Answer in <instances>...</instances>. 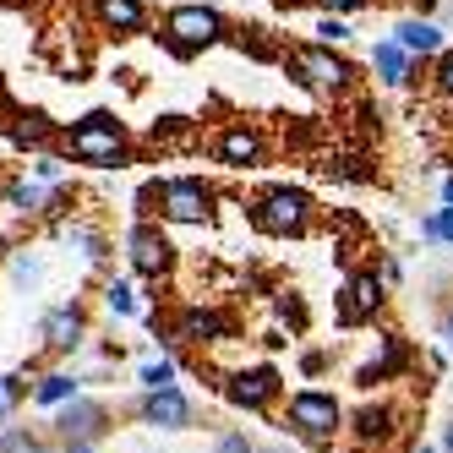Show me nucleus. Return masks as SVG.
<instances>
[{
  "label": "nucleus",
  "mask_w": 453,
  "mask_h": 453,
  "mask_svg": "<svg viewBox=\"0 0 453 453\" xmlns=\"http://www.w3.org/2000/svg\"><path fill=\"white\" fill-rule=\"evenodd\" d=\"M289 72H296L311 93H322V99H339V93H349L355 82V66L344 55H334V44H301L289 50Z\"/></svg>",
  "instance_id": "1"
},
{
  "label": "nucleus",
  "mask_w": 453,
  "mask_h": 453,
  "mask_svg": "<svg viewBox=\"0 0 453 453\" xmlns=\"http://www.w3.org/2000/svg\"><path fill=\"white\" fill-rule=\"evenodd\" d=\"M251 219H257V230H268V235H301L311 224V197L296 186H273V191L257 197Z\"/></svg>",
  "instance_id": "2"
},
{
  "label": "nucleus",
  "mask_w": 453,
  "mask_h": 453,
  "mask_svg": "<svg viewBox=\"0 0 453 453\" xmlns=\"http://www.w3.org/2000/svg\"><path fill=\"white\" fill-rule=\"evenodd\" d=\"M165 39L175 55H197V50H213L224 39V17L213 6H175L165 17Z\"/></svg>",
  "instance_id": "3"
},
{
  "label": "nucleus",
  "mask_w": 453,
  "mask_h": 453,
  "mask_svg": "<svg viewBox=\"0 0 453 453\" xmlns=\"http://www.w3.org/2000/svg\"><path fill=\"white\" fill-rule=\"evenodd\" d=\"M66 148L77 158H88V165H120V158H126V132L115 126V115L99 110V115H88L82 126H72Z\"/></svg>",
  "instance_id": "4"
},
{
  "label": "nucleus",
  "mask_w": 453,
  "mask_h": 453,
  "mask_svg": "<svg viewBox=\"0 0 453 453\" xmlns=\"http://www.w3.org/2000/svg\"><path fill=\"white\" fill-rule=\"evenodd\" d=\"M289 426L301 437H311V442H328L339 432V404L328 394H296L289 399Z\"/></svg>",
  "instance_id": "5"
},
{
  "label": "nucleus",
  "mask_w": 453,
  "mask_h": 453,
  "mask_svg": "<svg viewBox=\"0 0 453 453\" xmlns=\"http://www.w3.org/2000/svg\"><path fill=\"white\" fill-rule=\"evenodd\" d=\"M158 203H165V219H175V224H203L213 191L203 180H170L165 191H158Z\"/></svg>",
  "instance_id": "6"
},
{
  "label": "nucleus",
  "mask_w": 453,
  "mask_h": 453,
  "mask_svg": "<svg viewBox=\"0 0 453 453\" xmlns=\"http://www.w3.org/2000/svg\"><path fill=\"white\" fill-rule=\"evenodd\" d=\"M382 284L388 279H377V273H355L344 284V301H339V322H344V328H355V322H366V317L382 311Z\"/></svg>",
  "instance_id": "7"
},
{
  "label": "nucleus",
  "mask_w": 453,
  "mask_h": 453,
  "mask_svg": "<svg viewBox=\"0 0 453 453\" xmlns=\"http://www.w3.org/2000/svg\"><path fill=\"white\" fill-rule=\"evenodd\" d=\"M372 72H377L382 88H410V77H415V55H410L394 34H388V39L372 44Z\"/></svg>",
  "instance_id": "8"
},
{
  "label": "nucleus",
  "mask_w": 453,
  "mask_h": 453,
  "mask_svg": "<svg viewBox=\"0 0 453 453\" xmlns=\"http://www.w3.org/2000/svg\"><path fill=\"white\" fill-rule=\"evenodd\" d=\"M170 263H175V246L158 230H148V224H137V230H132V268L158 279V273H170Z\"/></svg>",
  "instance_id": "9"
},
{
  "label": "nucleus",
  "mask_w": 453,
  "mask_h": 453,
  "mask_svg": "<svg viewBox=\"0 0 453 453\" xmlns=\"http://www.w3.org/2000/svg\"><path fill=\"white\" fill-rule=\"evenodd\" d=\"M394 39L415 55V60H426V55H442V22L432 12H420V17H404L394 27Z\"/></svg>",
  "instance_id": "10"
},
{
  "label": "nucleus",
  "mask_w": 453,
  "mask_h": 453,
  "mask_svg": "<svg viewBox=\"0 0 453 453\" xmlns=\"http://www.w3.org/2000/svg\"><path fill=\"white\" fill-rule=\"evenodd\" d=\"M219 158L230 170H251L257 158H263V137H257L251 126H230V132H219Z\"/></svg>",
  "instance_id": "11"
},
{
  "label": "nucleus",
  "mask_w": 453,
  "mask_h": 453,
  "mask_svg": "<svg viewBox=\"0 0 453 453\" xmlns=\"http://www.w3.org/2000/svg\"><path fill=\"white\" fill-rule=\"evenodd\" d=\"M279 394V372L273 366H257V372H241L235 382H230V399L235 404H246V410H257V404H268Z\"/></svg>",
  "instance_id": "12"
},
{
  "label": "nucleus",
  "mask_w": 453,
  "mask_h": 453,
  "mask_svg": "<svg viewBox=\"0 0 453 453\" xmlns=\"http://www.w3.org/2000/svg\"><path fill=\"white\" fill-rule=\"evenodd\" d=\"M142 415L153 420V426H186V420H191V404L175 394V388H148V404H142Z\"/></svg>",
  "instance_id": "13"
},
{
  "label": "nucleus",
  "mask_w": 453,
  "mask_h": 453,
  "mask_svg": "<svg viewBox=\"0 0 453 453\" xmlns=\"http://www.w3.org/2000/svg\"><path fill=\"white\" fill-rule=\"evenodd\" d=\"M99 22L110 27V34H142V0H99Z\"/></svg>",
  "instance_id": "14"
},
{
  "label": "nucleus",
  "mask_w": 453,
  "mask_h": 453,
  "mask_svg": "<svg viewBox=\"0 0 453 453\" xmlns=\"http://www.w3.org/2000/svg\"><path fill=\"white\" fill-rule=\"evenodd\" d=\"M180 339H197V344H213V339H224L230 334V322H224L219 311H203V306H191L186 317H180V328H175Z\"/></svg>",
  "instance_id": "15"
},
{
  "label": "nucleus",
  "mask_w": 453,
  "mask_h": 453,
  "mask_svg": "<svg viewBox=\"0 0 453 453\" xmlns=\"http://www.w3.org/2000/svg\"><path fill=\"white\" fill-rule=\"evenodd\" d=\"M399 366H404V344H399V339H382V349L361 366V382L372 388V382H382V377H394Z\"/></svg>",
  "instance_id": "16"
},
{
  "label": "nucleus",
  "mask_w": 453,
  "mask_h": 453,
  "mask_svg": "<svg viewBox=\"0 0 453 453\" xmlns=\"http://www.w3.org/2000/svg\"><path fill=\"white\" fill-rule=\"evenodd\" d=\"M77 334H82V317H77V311H50V317H44V344H50V349H72Z\"/></svg>",
  "instance_id": "17"
},
{
  "label": "nucleus",
  "mask_w": 453,
  "mask_h": 453,
  "mask_svg": "<svg viewBox=\"0 0 453 453\" xmlns=\"http://www.w3.org/2000/svg\"><path fill=\"white\" fill-rule=\"evenodd\" d=\"M99 404H72L66 415H60V432H66V442H77V437H93L99 432Z\"/></svg>",
  "instance_id": "18"
},
{
  "label": "nucleus",
  "mask_w": 453,
  "mask_h": 453,
  "mask_svg": "<svg viewBox=\"0 0 453 453\" xmlns=\"http://www.w3.org/2000/svg\"><path fill=\"white\" fill-rule=\"evenodd\" d=\"M311 34H317V44H334V50H339V44H349V39H355V27H349L339 12H328V17L311 27Z\"/></svg>",
  "instance_id": "19"
},
{
  "label": "nucleus",
  "mask_w": 453,
  "mask_h": 453,
  "mask_svg": "<svg viewBox=\"0 0 453 453\" xmlns=\"http://www.w3.org/2000/svg\"><path fill=\"white\" fill-rule=\"evenodd\" d=\"M39 399H44V404L72 399V377H44V382H39Z\"/></svg>",
  "instance_id": "20"
},
{
  "label": "nucleus",
  "mask_w": 453,
  "mask_h": 453,
  "mask_svg": "<svg viewBox=\"0 0 453 453\" xmlns=\"http://www.w3.org/2000/svg\"><path fill=\"white\" fill-rule=\"evenodd\" d=\"M432 82H437L442 99H453V50H442V55H437V77H432Z\"/></svg>",
  "instance_id": "21"
},
{
  "label": "nucleus",
  "mask_w": 453,
  "mask_h": 453,
  "mask_svg": "<svg viewBox=\"0 0 453 453\" xmlns=\"http://www.w3.org/2000/svg\"><path fill=\"white\" fill-rule=\"evenodd\" d=\"M50 137V120L44 115H27V126H17V142H44Z\"/></svg>",
  "instance_id": "22"
},
{
  "label": "nucleus",
  "mask_w": 453,
  "mask_h": 453,
  "mask_svg": "<svg viewBox=\"0 0 453 453\" xmlns=\"http://www.w3.org/2000/svg\"><path fill=\"white\" fill-rule=\"evenodd\" d=\"M388 432V410H361V437L372 442V437H382Z\"/></svg>",
  "instance_id": "23"
},
{
  "label": "nucleus",
  "mask_w": 453,
  "mask_h": 453,
  "mask_svg": "<svg viewBox=\"0 0 453 453\" xmlns=\"http://www.w3.org/2000/svg\"><path fill=\"white\" fill-rule=\"evenodd\" d=\"M142 382H148V388H175V366H170V361H158V366L142 372Z\"/></svg>",
  "instance_id": "24"
},
{
  "label": "nucleus",
  "mask_w": 453,
  "mask_h": 453,
  "mask_svg": "<svg viewBox=\"0 0 453 453\" xmlns=\"http://www.w3.org/2000/svg\"><path fill=\"white\" fill-rule=\"evenodd\" d=\"M104 296H110V311H137V301H132V289H126V284H110Z\"/></svg>",
  "instance_id": "25"
},
{
  "label": "nucleus",
  "mask_w": 453,
  "mask_h": 453,
  "mask_svg": "<svg viewBox=\"0 0 453 453\" xmlns=\"http://www.w3.org/2000/svg\"><path fill=\"white\" fill-rule=\"evenodd\" d=\"M39 442L27 437V432H12V437H0V453H34Z\"/></svg>",
  "instance_id": "26"
},
{
  "label": "nucleus",
  "mask_w": 453,
  "mask_h": 453,
  "mask_svg": "<svg viewBox=\"0 0 453 453\" xmlns=\"http://www.w3.org/2000/svg\"><path fill=\"white\" fill-rule=\"evenodd\" d=\"M317 6H322V12H339V17H344V12H366L372 0H317Z\"/></svg>",
  "instance_id": "27"
},
{
  "label": "nucleus",
  "mask_w": 453,
  "mask_h": 453,
  "mask_svg": "<svg viewBox=\"0 0 453 453\" xmlns=\"http://www.w3.org/2000/svg\"><path fill=\"white\" fill-rule=\"evenodd\" d=\"M12 410H17V382L0 377V415H12Z\"/></svg>",
  "instance_id": "28"
},
{
  "label": "nucleus",
  "mask_w": 453,
  "mask_h": 453,
  "mask_svg": "<svg viewBox=\"0 0 453 453\" xmlns=\"http://www.w3.org/2000/svg\"><path fill=\"white\" fill-rule=\"evenodd\" d=\"M12 203L17 208H39V186H12Z\"/></svg>",
  "instance_id": "29"
},
{
  "label": "nucleus",
  "mask_w": 453,
  "mask_h": 453,
  "mask_svg": "<svg viewBox=\"0 0 453 453\" xmlns=\"http://www.w3.org/2000/svg\"><path fill=\"white\" fill-rule=\"evenodd\" d=\"M279 311H284V317H289V322H296V328H301V322H306V306H301V301H289V296H284V301H279Z\"/></svg>",
  "instance_id": "30"
},
{
  "label": "nucleus",
  "mask_w": 453,
  "mask_h": 453,
  "mask_svg": "<svg viewBox=\"0 0 453 453\" xmlns=\"http://www.w3.org/2000/svg\"><path fill=\"white\" fill-rule=\"evenodd\" d=\"M219 453H257V448H251L246 437H224V442H219Z\"/></svg>",
  "instance_id": "31"
},
{
  "label": "nucleus",
  "mask_w": 453,
  "mask_h": 453,
  "mask_svg": "<svg viewBox=\"0 0 453 453\" xmlns=\"http://www.w3.org/2000/svg\"><path fill=\"white\" fill-rule=\"evenodd\" d=\"M442 203H448V208H453V175H448V180H442Z\"/></svg>",
  "instance_id": "32"
},
{
  "label": "nucleus",
  "mask_w": 453,
  "mask_h": 453,
  "mask_svg": "<svg viewBox=\"0 0 453 453\" xmlns=\"http://www.w3.org/2000/svg\"><path fill=\"white\" fill-rule=\"evenodd\" d=\"M72 453H93V448H88V437H77V442H72Z\"/></svg>",
  "instance_id": "33"
},
{
  "label": "nucleus",
  "mask_w": 453,
  "mask_h": 453,
  "mask_svg": "<svg viewBox=\"0 0 453 453\" xmlns=\"http://www.w3.org/2000/svg\"><path fill=\"white\" fill-rule=\"evenodd\" d=\"M442 334H448V339H453V311H448V322H442Z\"/></svg>",
  "instance_id": "34"
},
{
  "label": "nucleus",
  "mask_w": 453,
  "mask_h": 453,
  "mask_svg": "<svg viewBox=\"0 0 453 453\" xmlns=\"http://www.w3.org/2000/svg\"><path fill=\"white\" fill-rule=\"evenodd\" d=\"M442 442H448V453H453V426H448V437H442Z\"/></svg>",
  "instance_id": "35"
},
{
  "label": "nucleus",
  "mask_w": 453,
  "mask_h": 453,
  "mask_svg": "<svg viewBox=\"0 0 453 453\" xmlns=\"http://www.w3.org/2000/svg\"><path fill=\"white\" fill-rule=\"evenodd\" d=\"M415 453H432V448H415Z\"/></svg>",
  "instance_id": "36"
},
{
  "label": "nucleus",
  "mask_w": 453,
  "mask_h": 453,
  "mask_svg": "<svg viewBox=\"0 0 453 453\" xmlns=\"http://www.w3.org/2000/svg\"><path fill=\"white\" fill-rule=\"evenodd\" d=\"M34 453H44V448H34Z\"/></svg>",
  "instance_id": "37"
}]
</instances>
